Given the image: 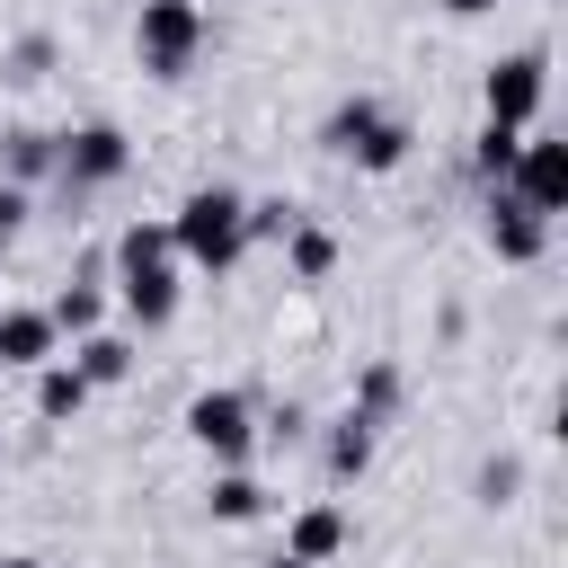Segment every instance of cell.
Here are the masks:
<instances>
[{
    "label": "cell",
    "mask_w": 568,
    "mask_h": 568,
    "mask_svg": "<svg viewBox=\"0 0 568 568\" xmlns=\"http://www.w3.org/2000/svg\"><path fill=\"white\" fill-rule=\"evenodd\" d=\"M169 248L186 257V266H204V275H231L240 257H248V195L240 186H186L178 195V213H169Z\"/></svg>",
    "instance_id": "6da1fadb"
},
{
    "label": "cell",
    "mask_w": 568,
    "mask_h": 568,
    "mask_svg": "<svg viewBox=\"0 0 568 568\" xmlns=\"http://www.w3.org/2000/svg\"><path fill=\"white\" fill-rule=\"evenodd\" d=\"M133 169V133L124 124H71V133H53V195L62 204H89V195H106L115 178Z\"/></svg>",
    "instance_id": "7a4b0ae2"
},
{
    "label": "cell",
    "mask_w": 568,
    "mask_h": 568,
    "mask_svg": "<svg viewBox=\"0 0 568 568\" xmlns=\"http://www.w3.org/2000/svg\"><path fill=\"white\" fill-rule=\"evenodd\" d=\"M186 444H195L213 470H240V462L257 453V399L231 390V382L195 390V399H186Z\"/></svg>",
    "instance_id": "3957f363"
},
{
    "label": "cell",
    "mask_w": 568,
    "mask_h": 568,
    "mask_svg": "<svg viewBox=\"0 0 568 568\" xmlns=\"http://www.w3.org/2000/svg\"><path fill=\"white\" fill-rule=\"evenodd\" d=\"M133 53H142L151 80H186L195 53H204V9H195V0H142V18H133Z\"/></svg>",
    "instance_id": "277c9868"
},
{
    "label": "cell",
    "mask_w": 568,
    "mask_h": 568,
    "mask_svg": "<svg viewBox=\"0 0 568 568\" xmlns=\"http://www.w3.org/2000/svg\"><path fill=\"white\" fill-rule=\"evenodd\" d=\"M541 98H550V53L541 44H515V53H497L488 62V80H479V106H488V124H541Z\"/></svg>",
    "instance_id": "5b68a950"
},
{
    "label": "cell",
    "mask_w": 568,
    "mask_h": 568,
    "mask_svg": "<svg viewBox=\"0 0 568 568\" xmlns=\"http://www.w3.org/2000/svg\"><path fill=\"white\" fill-rule=\"evenodd\" d=\"M178 302H186L178 257H133V266H115V320H124L133 337H160V328L178 320Z\"/></svg>",
    "instance_id": "8992f818"
},
{
    "label": "cell",
    "mask_w": 568,
    "mask_h": 568,
    "mask_svg": "<svg viewBox=\"0 0 568 568\" xmlns=\"http://www.w3.org/2000/svg\"><path fill=\"white\" fill-rule=\"evenodd\" d=\"M506 195L515 204H532L541 222H559L568 213V142H550L541 124L515 142V169H506Z\"/></svg>",
    "instance_id": "52a82bcc"
},
{
    "label": "cell",
    "mask_w": 568,
    "mask_h": 568,
    "mask_svg": "<svg viewBox=\"0 0 568 568\" xmlns=\"http://www.w3.org/2000/svg\"><path fill=\"white\" fill-rule=\"evenodd\" d=\"M373 444H382V417L337 408V417H328V435H320V479H328V488H355V479L373 470Z\"/></svg>",
    "instance_id": "ba28073f"
},
{
    "label": "cell",
    "mask_w": 568,
    "mask_h": 568,
    "mask_svg": "<svg viewBox=\"0 0 568 568\" xmlns=\"http://www.w3.org/2000/svg\"><path fill=\"white\" fill-rule=\"evenodd\" d=\"M346 541H355V515H346L337 497H311V506H293V515H284V550H293L302 568H328Z\"/></svg>",
    "instance_id": "9c48e42d"
},
{
    "label": "cell",
    "mask_w": 568,
    "mask_h": 568,
    "mask_svg": "<svg viewBox=\"0 0 568 568\" xmlns=\"http://www.w3.org/2000/svg\"><path fill=\"white\" fill-rule=\"evenodd\" d=\"M488 248H497V266H532L550 248V222L532 204H515L506 186H488Z\"/></svg>",
    "instance_id": "30bf717a"
},
{
    "label": "cell",
    "mask_w": 568,
    "mask_h": 568,
    "mask_svg": "<svg viewBox=\"0 0 568 568\" xmlns=\"http://www.w3.org/2000/svg\"><path fill=\"white\" fill-rule=\"evenodd\" d=\"M98 275H106V248H98V257H80V275L44 302V320L62 328V346H71V337H89V328H106V311H115V302H106V284H98Z\"/></svg>",
    "instance_id": "8fae6325"
},
{
    "label": "cell",
    "mask_w": 568,
    "mask_h": 568,
    "mask_svg": "<svg viewBox=\"0 0 568 568\" xmlns=\"http://www.w3.org/2000/svg\"><path fill=\"white\" fill-rule=\"evenodd\" d=\"M62 355V328L44 320V302H9L0 311V373H36Z\"/></svg>",
    "instance_id": "7c38bea8"
},
{
    "label": "cell",
    "mask_w": 568,
    "mask_h": 568,
    "mask_svg": "<svg viewBox=\"0 0 568 568\" xmlns=\"http://www.w3.org/2000/svg\"><path fill=\"white\" fill-rule=\"evenodd\" d=\"M27 382H36V426H71V417H80V408L98 399V390H89V373H80L71 355H53V364H36Z\"/></svg>",
    "instance_id": "4fadbf2b"
},
{
    "label": "cell",
    "mask_w": 568,
    "mask_h": 568,
    "mask_svg": "<svg viewBox=\"0 0 568 568\" xmlns=\"http://www.w3.org/2000/svg\"><path fill=\"white\" fill-rule=\"evenodd\" d=\"M71 364L89 373V390L133 382V328H89V337H71Z\"/></svg>",
    "instance_id": "5bb4252c"
},
{
    "label": "cell",
    "mask_w": 568,
    "mask_h": 568,
    "mask_svg": "<svg viewBox=\"0 0 568 568\" xmlns=\"http://www.w3.org/2000/svg\"><path fill=\"white\" fill-rule=\"evenodd\" d=\"M0 178L36 195V186L53 178V133H44V124H9V133H0Z\"/></svg>",
    "instance_id": "9a60e30c"
},
{
    "label": "cell",
    "mask_w": 568,
    "mask_h": 568,
    "mask_svg": "<svg viewBox=\"0 0 568 568\" xmlns=\"http://www.w3.org/2000/svg\"><path fill=\"white\" fill-rule=\"evenodd\" d=\"M284 275H293V284H328V275H337V231L302 213V222L284 231Z\"/></svg>",
    "instance_id": "2e32d148"
},
{
    "label": "cell",
    "mask_w": 568,
    "mask_h": 568,
    "mask_svg": "<svg viewBox=\"0 0 568 568\" xmlns=\"http://www.w3.org/2000/svg\"><path fill=\"white\" fill-rule=\"evenodd\" d=\"M408 151H417V124H408V115H390V106H382V124H373V133H364V142H355V151H346V160H355V169H364V178H390V169H408Z\"/></svg>",
    "instance_id": "e0dca14e"
},
{
    "label": "cell",
    "mask_w": 568,
    "mask_h": 568,
    "mask_svg": "<svg viewBox=\"0 0 568 568\" xmlns=\"http://www.w3.org/2000/svg\"><path fill=\"white\" fill-rule=\"evenodd\" d=\"M266 506H275V497L248 479V462H240V470H213V488H204V515H213V524H257Z\"/></svg>",
    "instance_id": "ac0fdd59"
},
{
    "label": "cell",
    "mask_w": 568,
    "mask_h": 568,
    "mask_svg": "<svg viewBox=\"0 0 568 568\" xmlns=\"http://www.w3.org/2000/svg\"><path fill=\"white\" fill-rule=\"evenodd\" d=\"M53 62H62V44H53L44 27H27V36H9V44H0V80H9V89H36Z\"/></svg>",
    "instance_id": "d6986e66"
},
{
    "label": "cell",
    "mask_w": 568,
    "mask_h": 568,
    "mask_svg": "<svg viewBox=\"0 0 568 568\" xmlns=\"http://www.w3.org/2000/svg\"><path fill=\"white\" fill-rule=\"evenodd\" d=\"M373 124H382V98H364V89H355V98H337V106H328V124H320V151H337V160H346V151H355Z\"/></svg>",
    "instance_id": "ffe728a7"
},
{
    "label": "cell",
    "mask_w": 568,
    "mask_h": 568,
    "mask_svg": "<svg viewBox=\"0 0 568 568\" xmlns=\"http://www.w3.org/2000/svg\"><path fill=\"white\" fill-rule=\"evenodd\" d=\"M399 390H408V382H399V364H390V355H373V364L355 373V399H346V408H364V417H382V426H390Z\"/></svg>",
    "instance_id": "44dd1931"
},
{
    "label": "cell",
    "mask_w": 568,
    "mask_h": 568,
    "mask_svg": "<svg viewBox=\"0 0 568 568\" xmlns=\"http://www.w3.org/2000/svg\"><path fill=\"white\" fill-rule=\"evenodd\" d=\"M532 133V124H524ZM515 124H479V142H470V169H479V186H506V169H515V142H524Z\"/></svg>",
    "instance_id": "7402d4cb"
},
{
    "label": "cell",
    "mask_w": 568,
    "mask_h": 568,
    "mask_svg": "<svg viewBox=\"0 0 568 568\" xmlns=\"http://www.w3.org/2000/svg\"><path fill=\"white\" fill-rule=\"evenodd\" d=\"M515 488H524V462H515V453H488V462L470 470V497H479L488 515H497V506H515Z\"/></svg>",
    "instance_id": "603a6c76"
},
{
    "label": "cell",
    "mask_w": 568,
    "mask_h": 568,
    "mask_svg": "<svg viewBox=\"0 0 568 568\" xmlns=\"http://www.w3.org/2000/svg\"><path fill=\"white\" fill-rule=\"evenodd\" d=\"M293 222H302V204L257 195V204H248V248H257V240H275V248H284V231H293Z\"/></svg>",
    "instance_id": "cb8c5ba5"
},
{
    "label": "cell",
    "mask_w": 568,
    "mask_h": 568,
    "mask_svg": "<svg viewBox=\"0 0 568 568\" xmlns=\"http://www.w3.org/2000/svg\"><path fill=\"white\" fill-rule=\"evenodd\" d=\"M27 204H36V195H27V186H9V178H0V231H18V222H27Z\"/></svg>",
    "instance_id": "d4e9b609"
},
{
    "label": "cell",
    "mask_w": 568,
    "mask_h": 568,
    "mask_svg": "<svg viewBox=\"0 0 568 568\" xmlns=\"http://www.w3.org/2000/svg\"><path fill=\"white\" fill-rule=\"evenodd\" d=\"M444 9H453V18H488L497 0H444Z\"/></svg>",
    "instance_id": "484cf974"
},
{
    "label": "cell",
    "mask_w": 568,
    "mask_h": 568,
    "mask_svg": "<svg viewBox=\"0 0 568 568\" xmlns=\"http://www.w3.org/2000/svg\"><path fill=\"white\" fill-rule=\"evenodd\" d=\"M0 568H44V559H27V550H9V559H0Z\"/></svg>",
    "instance_id": "4316f807"
},
{
    "label": "cell",
    "mask_w": 568,
    "mask_h": 568,
    "mask_svg": "<svg viewBox=\"0 0 568 568\" xmlns=\"http://www.w3.org/2000/svg\"><path fill=\"white\" fill-rule=\"evenodd\" d=\"M266 568H302V559H293V550H275V559H266Z\"/></svg>",
    "instance_id": "83f0119b"
},
{
    "label": "cell",
    "mask_w": 568,
    "mask_h": 568,
    "mask_svg": "<svg viewBox=\"0 0 568 568\" xmlns=\"http://www.w3.org/2000/svg\"><path fill=\"white\" fill-rule=\"evenodd\" d=\"M9 240H18V231H0V257H9Z\"/></svg>",
    "instance_id": "f1b7e54d"
}]
</instances>
